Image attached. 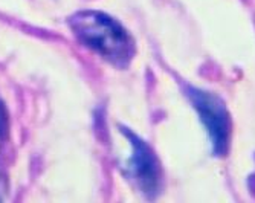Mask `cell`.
Returning <instances> with one entry per match:
<instances>
[{
  "label": "cell",
  "instance_id": "3957f363",
  "mask_svg": "<svg viewBox=\"0 0 255 203\" xmlns=\"http://www.w3.org/2000/svg\"><path fill=\"white\" fill-rule=\"evenodd\" d=\"M124 131L133 147V153L130 156V162H128L130 174L136 180L137 187L147 196H153L157 193L159 182H160L159 162L156 159V156L153 154V151L150 150V147L145 145L144 141L134 136L128 130H124Z\"/></svg>",
  "mask_w": 255,
  "mask_h": 203
},
{
  "label": "cell",
  "instance_id": "6da1fadb",
  "mask_svg": "<svg viewBox=\"0 0 255 203\" xmlns=\"http://www.w3.org/2000/svg\"><path fill=\"white\" fill-rule=\"evenodd\" d=\"M78 40L113 64L126 66L134 54L128 32L112 17L98 11H81L71 18Z\"/></svg>",
  "mask_w": 255,
  "mask_h": 203
},
{
  "label": "cell",
  "instance_id": "7a4b0ae2",
  "mask_svg": "<svg viewBox=\"0 0 255 203\" xmlns=\"http://www.w3.org/2000/svg\"><path fill=\"white\" fill-rule=\"evenodd\" d=\"M188 97L208 130L214 153L223 156L228 151L231 136V119L223 101L214 94L191 87L188 89Z\"/></svg>",
  "mask_w": 255,
  "mask_h": 203
},
{
  "label": "cell",
  "instance_id": "277c9868",
  "mask_svg": "<svg viewBox=\"0 0 255 203\" xmlns=\"http://www.w3.org/2000/svg\"><path fill=\"white\" fill-rule=\"evenodd\" d=\"M8 133V115L3 107V102L0 101V138H3Z\"/></svg>",
  "mask_w": 255,
  "mask_h": 203
}]
</instances>
